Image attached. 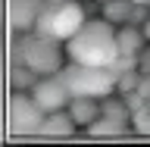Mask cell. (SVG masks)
I'll use <instances>...</instances> for the list:
<instances>
[{
	"label": "cell",
	"instance_id": "obj_1",
	"mask_svg": "<svg viewBox=\"0 0 150 147\" xmlns=\"http://www.w3.org/2000/svg\"><path fill=\"white\" fill-rule=\"evenodd\" d=\"M119 53L122 50H119V38H116V25L106 19L84 22L66 41V56L72 63H84V66H106L110 69Z\"/></svg>",
	"mask_w": 150,
	"mask_h": 147
},
{
	"label": "cell",
	"instance_id": "obj_2",
	"mask_svg": "<svg viewBox=\"0 0 150 147\" xmlns=\"http://www.w3.org/2000/svg\"><path fill=\"white\" fill-rule=\"evenodd\" d=\"M84 22H88V16L78 0H47L35 22V35H47L66 44Z\"/></svg>",
	"mask_w": 150,
	"mask_h": 147
},
{
	"label": "cell",
	"instance_id": "obj_3",
	"mask_svg": "<svg viewBox=\"0 0 150 147\" xmlns=\"http://www.w3.org/2000/svg\"><path fill=\"white\" fill-rule=\"evenodd\" d=\"M59 75L69 85V94L72 97H97V100H103V97H110V94L119 91L116 88L119 78L106 66H84V63H72L69 60V66H63Z\"/></svg>",
	"mask_w": 150,
	"mask_h": 147
},
{
	"label": "cell",
	"instance_id": "obj_4",
	"mask_svg": "<svg viewBox=\"0 0 150 147\" xmlns=\"http://www.w3.org/2000/svg\"><path fill=\"white\" fill-rule=\"evenodd\" d=\"M44 119L47 113L38 107V100L25 91H13L9 94V103H6V122H9V131L16 138H31V135H41L44 129Z\"/></svg>",
	"mask_w": 150,
	"mask_h": 147
},
{
	"label": "cell",
	"instance_id": "obj_5",
	"mask_svg": "<svg viewBox=\"0 0 150 147\" xmlns=\"http://www.w3.org/2000/svg\"><path fill=\"white\" fill-rule=\"evenodd\" d=\"M63 56H66V44L47 35H35L25 38V66L35 69L38 75H56L63 72Z\"/></svg>",
	"mask_w": 150,
	"mask_h": 147
},
{
	"label": "cell",
	"instance_id": "obj_6",
	"mask_svg": "<svg viewBox=\"0 0 150 147\" xmlns=\"http://www.w3.org/2000/svg\"><path fill=\"white\" fill-rule=\"evenodd\" d=\"M31 97L38 100V107L44 113H56V110H66L72 94H69V85L63 82V75H41L31 88Z\"/></svg>",
	"mask_w": 150,
	"mask_h": 147
},
{
	"label": "cell",
	"instance_id": "obj_7",
	"mask_svg": "<svg viewBox=\"0 0 150 147\" xmlns=\"http://www.w3.org/2000/svg\"><path fill=\"white\" fill-rule=\"evenodd\" d=\"M47 0H9V28L13 31H35Z\"/></svg>",
	"mask_w": 150,
	"mask_h": 147
},
{
	"label": "cell",
	"instance_id": "obj_8",
	"mask_svg": "<svg viewBox=\"0 0 150 147\" xmlns=\"http://www.w3.org/2000/svg\"><path fill=\"white\" fill-rule=\"evenodd\" d=\"M78 122L72 119L69 110H56V113H47L44 119V129H41V138H50V141H63V138H72Z\"/></svg>",
	"mask_w": 150,
	"mask_h": 147
},
{
	"label": "cell",
	"instance_id": "obj_9",
	"mask_svg": "<svg viewBox=\"0 0 150 147\" xmlns=\"http://www.w3.org/2000/svg\"><path fill=\"white\" fill-rule=\"evenodd\" d=\"M66 110L72 113V119L78 122V125H84V129H88L94 119H100V116H103V107H100L97 97H72Z\"/></svg>",
	"mask_w": 150,
	"mask_h": 147
},
{
	"label": "cell",
	"instance_id": "obj_10",
	"mask_svg": "<svg viewBox=\"0 0 150 147\" xmlns=\"http://www.w3.org/2000/svg\"><path fill=\"white\" fill-rule=\"evenodd\" d=\"M116 38H119V50L122 53H141V47H144V28L134 25V22H125V25L116 28Z\"/></svg>",
	"mask_w": 150,
	"mask_h": 147
},
{
	"label": "cell",
	"instance_id": "obj_11",
	"mask_svg": "<svg viewBox=\"0 0 150 147\" xmlns=\"http://www.w3.org/2000/svg\"><path fill=\"white\" fill-rule=\"evenodd\" d=\"M88 135H91V138H100V141L125 138V122H116V119H106V116H100V119H94L91 125H88Z\"/></svg>",
	"mask_w": 150,
	"mask_h": 147
},
{
	"label": "cell",
	"instance_id": "obj_12",
	"mask_svg": "<svg viewBox=\"0 0 150 147\" xmlns=\"http://www.w3.org/2000/svg\"><path fill=\"white\" fill-rule=\"evenodd\" d=\"M131 9H134L131 0H106V3H103V19L119 28V25H125L131 19Z\"/></svg>",
	"mask_w": 150,
	"mask_h": 147
},
{
	"label": "cell",
	"instance_id": "obj_13",
	"mask_svg": "<svg viewBox=\"0 0 150 147\" xmlns=\"http://www.w3.org/2000/svg\"><path fill=\"white\" fill-rule=\"evenodd\" d=\"M100 107H103V116H106V119L125 122V125L131 122V107L125 103V97H116V94H110V97H103V100H100Z\"/></svg>",
	"mask_w": 150,
	"mask_h": 147
},
{
	"label": "cell",
	"instance_id": "obj_14",
	"mask_svg": "<svg viewBox=\"0 0 150 147\" xmlns=\"http://www.w3.org/2000/svg\"><path fill=\"white\" fill-rule=\"evenodd\" d=\"M141 66V53H119L116 60H112V72L116 75H122V72H131V69H138Z\"/></svg>",
	"mask_w": 150,
	"mask_h": 147
},
{
	"label": "cell",
	"instance_id": "obj_15",
	"mask_svg": "<svg viewBox=\"0 0 150 147\" xmlns=\"http://www.w3.org/2000/svg\"><path fill=\"white\" fill-rule=\"evenodd\" d=\"M119 82H116V88H119V94H128V91H138V82H141V69H131V72H122L116 75Z\"/></svg>",
	"mask_w": 150,
	"mask_h": 147
},
{
	"label": "cell",
	"instance_id": "obj_16",
	"mask_svg": "<svg viewBox=\"0 0 150 147\" xmlns=\"http://www.w3.org/2000/svg\"><path fill=\"white\" fill-rule=\"evenodd\" d=\"M138 94L144 97V100H150V75H141V82H138Z\"/></svg>",
	"mask_w": 150,
	"mask_h": 147
},
{
	"label": "cell",
	"instance_id": "obj_17",
	"mask_svg": "<svg viewBox=\"0 0 150 147\" xmlns=\"http://www.w3.org/2000/svg\"><path fill=\"white\" fill-rule=\"evenodd\" d=\"M141 75H150V53H141Z\"/></svg>",
	"mask_w": 150,
	"mask_h": 147
},
{
	"label": "cell",
	"instance_id": "obj_18",
	"mask_svg": "<svg viewBox=\"0 0 150 147\" xmlns=\"http://www.w3.org/2000/svg\"><path fill=\"white\" fill-rule=\"evenodd\" d=\"M141 28H144V38L150 41V19H144V25H141Z\"/></svg>",
	"mask_w": 150,
	"mask_h": 147
},
{
	"label": "cell",
	"instance_id": "obj_19",
	"mask_svg": "<svg viewBox=\"0 0 150 147\" xmlns=\"http://www.w3.org/2000/svg\"><path fill=\"white\" fill-rule=\"evenodd\" d=\"M131 3H147V0H131Z\"/></svg>",
	"mask_w": 150,
	"mask_h": 147
},
{
	"label": "cell",
	"instance_id": "obj_20",
	"mask_svg": "<svg viewBox=\"0 0 150 147\" xmlns=\"http://www.w3.org/2000/svg\"><path fill=\"white\" fill-rule=\"evenodd\" d=\"M100 3H106V0H100Z\"/></svg>",
	"mask_w": 150,
	"mask_h": 147
},
{
	"label": "cell",
	"instance_id": "obj_21",
	"mask_svg": "<svg viewBox=\"0 0 150 147\" xmlns=\"http://www.w3.org/2000/svg\"><path fill=\"white\" fill-rule=\"evenodd\" d=\"M147 6H150V0H147Z\"/></svg>",
	"mask_w": 150,
	"mask_h": 147
}]
</instances>
